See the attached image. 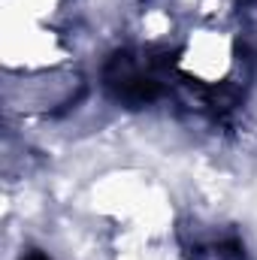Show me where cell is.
Returning <instances> with one entry per match:
<instances>
[{"mask_svg": "<svg viewBox=\"0 0 257 260\" xmlns=\"http://www.w3.org/2000/svg\"><path fill=\"white\" fill-rule=\"evenodd\" d=\"M24 260H49V257H46V254H40V251H30Z\"/></svg>", "mask_w": 257, "mask_h": 260, "instance_id": "1", "label": "cell"}]
</instances>
